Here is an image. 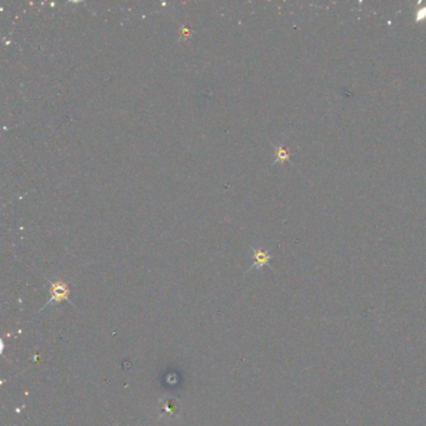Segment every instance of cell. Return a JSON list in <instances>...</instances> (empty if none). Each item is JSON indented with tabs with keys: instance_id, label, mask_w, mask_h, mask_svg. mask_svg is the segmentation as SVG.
Returning <instances> with one entry per match:
<instances>
[{
	"instance_id": "obj_4",
	"label": "cell",
	"mask_w": 426,
	"mask_h": 426,
	"mask_svg": "<svg viewBox=\"0 0 426 426\" xmlns=\"http://www.w3.org/2000/svg\"><path fill=\"white\" fill-rule=\"evenodd\" d=\"M423 18H426V8L419 10V13H417V19H419V20H421Z\"/></svg>"
},
{
	"instance_id": "obj_3",
	"label": "cell",
	"mask_w": 426,
	"mask_h": 426,
	"mask_svg": "<svg viewBox=\"0 0 426 426\" xmlns=\"http://www.w3.org/2000/svg\"><path fill=\"white\" fill-rule=\"evenodd\" d=\"M289 160V153L285 147H278L275 150V163H285Z\"/></svg>"
},
{
	"instance_id": "obj_1",
	"label": "cell",
	"mask_w": 426,
	"mask_h": 426,
	"mask_svg": "<svg viewBox=\"0 0 426 426\" xmlns=\"http://www.w3.org/2000/svg\"><path fill=\"white\" fill-rule=\"evenodd\" d=\"M63 301H68L73 305V303L70 301V290H69L68 284L63 281V280L58 279L55 281L50 282V299L41 308V310L47 308L49 304H59L63 303Z\"/></svg>"
},
{
	"instance_id": "obj_2",
	"label": "cell",
	"mask_w": 426,
	"mask_h": 426,
	"mask_svg": "<svg viewBox=\"0 0 426 426\" xmlns=\"http://www.w3.org/2000/svg\"><path fill=\"white\" fill-rule=\"evenodd\" d=\"M251 249H253L254 264L250 266L249 270L262 268V266H265L271 260V255L269 253H266L265 250L259 249V247H251Z\"/></svg>"
}]
</instances>
